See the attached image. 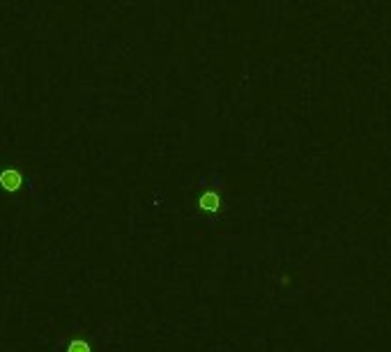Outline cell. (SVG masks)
<instances>
[{"label": "cell", "instance_id": "3", "mask_svg": "<svg viewBox=\"0 0 391 352\" xmlns=\"http://www.w3.org/2000/svg\"><path fill=\"white\" fill-rule=\"evenodd\" d=\"M200 205H203V210H207V212H217L219 210V196L217 193H205L203 200H200Z\"/></svg>", "mask_w": 391, "mask_h": 352}, {"label": "cell", "instance_id": "2", "mask_svg": "<svg viewBox=\"0 0 391 352\" xmlns=\"http://www.w3.org/2000/svg\"><path fill=\"white\" fill-rule=\"evenodd\" d=\"M0 189L5 193H18L23 189V173L18 168H3L0 171Z\"/></svg>", "mask_w": 391, "mask_h": 352}, {"label": "cell", "instance_id": "1", "mask_svg": "<svg viewBox=\"0 0 391 352\" xmlns=\"http://www.w3.org/2000/svg\"><path fill=\"white\" fill-rule=\"evenodd\" d=\"M53 352H94V345L85 334H67L60 338Z\"/></svg>", "mask_w": 391, "mask_h": 352}]
</instances>
